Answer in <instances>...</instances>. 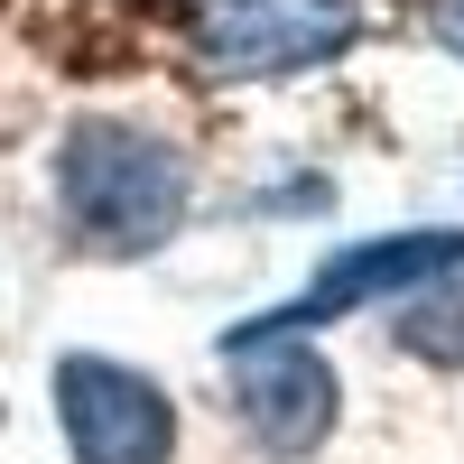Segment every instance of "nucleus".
<instances>
[{
	"mask_svg": "<svg viewBox=\"0 0 464 464\" xmlns=\"http://www.w3.org/2000/svg\"><path fill=\"white\" fill-rule=\"evenodd\" d=\"M372 0H205L196 10V56L214 84H288L325 74L343 47H362Z\"/></svg>",
	"mask_w": 464,
	"mask_h": 464,
	"instance_id": "obj_2",
	"label": "nucleus"
},
{
	"mask_svg": "<svg viewBox=\"0 0 464 464\" xmlns=\"http://www.w3.org/2000/svg\"><path fill=\"white\" fill-rule=\"evenodd\" d=\"M223 362H232V409L269 455H316L343 418V381L316 353V334L297 325H232L223 334Z\"/></svg>",
	"mask_w": 464,
	"mask_h": 464,
	"instance_id": "obj_3",
	"label": "nucleus"
},
{
	"mask_svg": "<svg viewBox=\"0 0 464 464\" xmlns=\"http://www.w3.org/2000/svg\"><path fill=\"white\" fill-rule=\"evenodd\" d=\"M428 37H437V47L464 65V0H428Z\"/></svg>",
	"mask_w": 464,
	"mask_h": 464,
	"instance_id": "obj_7",
	"label": "nucleus"
},
{
	"mask_svg": "<svg viewBox=\"0 0 464 464\" xmlns=\"http://www.w3.org/2000/svg\"><path fill=\"white\" fill-rule=\"evenodd\" d=\"M455 269H464V223L372 232V242L334 251L288 306H269V316H251V325H297V334H316V325H334V316H362V306H400V297H418V288L455 279Z\"/></svg>",
	"mask_w": 464,
	"mask_h": 464,
	"instance_id": "obj_4",
	"label": "nucleus"
},
{
	"mask_svg": "<svg viewBox=\"0 0 464 464\" xmlns=\"http://www.w3.org/2000/svg\"><path fill=\"white\" fill-rule=\"evenodd\" d=\"M186 205H196V168H186L177 140L140 121H74L56 140V214L84 251L149 260L177 242Z\"/></svg>",
	"mask_w": 464,
	"mask_h": 464,
	"instance_id": "obj_1",
	"label": "nucleus"
},
{
	"mask_svg": "<svg viewBox=\"0 0 464 464\" xmlns=\"http://www.w3.org/2000/svg\"><path fill=\"white\" fill-rule=\"evenodd\" d=\"M391 334H400V353L409 362H437V372H464V269L437 288H418L391 306Z\"/></svg>",
	"mask_w": 464,
	"mask_h": 464,
	"instance_id": "obj_6",
	"label": "nucleus"
},
{
	"mask_svg": "<svg viewBox=\"0 0 464 464\" xmlns=\"http://www.w3.org/2000/svg\"><path fill=\"white\" fill-rule=\"evenodd\" d=\"M56 428L74 464H168L177 400L111 353H56Z\"/></svg>",
	"mask_w": 464,
	"mask_h": 464,
	"instance_id": "obj_5",
	"label": "nucleus"
}]
</instances>
